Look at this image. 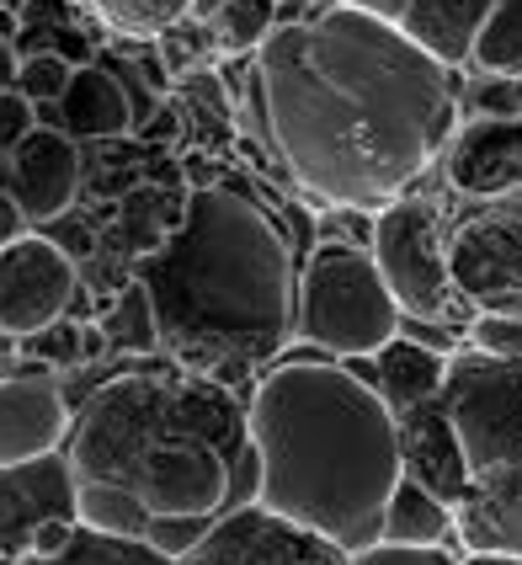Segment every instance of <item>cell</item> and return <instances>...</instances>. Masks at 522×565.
<instances>
[{
  "label": "cell",
  "mask_w": 522,
  "mask_h": 565,
  "mask_svg": "<svg viewBox=\"0 0 522 565\" xmlns=\"http://www.w3.org/2000/svg\"><path fill=\"white\" fill-rule=\"evenodd\" d=\"M160 315V352L219 384H246L294 337L299 267L283 224L241 188L187 192L171 241L139 262Z\"/></svg>",
  "instance_id": "2"
},
{
  "label": "cell",
  "mask_w": 522,
  "mask_h": 565,
  "mask_svg": "<svg viewBox=\"0 0 522 565\" xmlns=\"http://www.w3.org/2000/svg\"><path fill=\"white\" fill-rule=\"evenodd\" d=\"M81 188H86V156H81V139H70L64 128L38 124L11 150V198L22 203L32 224L64 220Z\"/></svg>",
  "instance_id": "14"
},
{
  "label": "cell",
  "mask_w": 522,
  "mask_h": 565,
  "mask_svg": "<svg viewBox=\"0 0 522 565\" xmlns=\"http://www.w3.org/2000/svg\"><path fill=\"white\" fill-rule=\"evenodd\" d=\"M75 534H81V518H54V523H43V529H38V539H32V555H60Z\"/></svg>",
  "instance_id": "36"
},
{
  "label": "cell",
  "mask_w": 522,
  "mask_h": 565,
  "mask_svg": "<svg viewBox=\"0 0 522 565\" xmlns=\"http://www.w3.org/2000/svg\"><path fill=\"white\" fill-rule=\"evenodd\" d=\"M17 565H177L171 555H160L150 539H118V534H96L81 523V534L64 544L60 555H28Z\"/></svg>",
  "instance_id": "27"
},
{
  "label": "cell",
  "mask_w": 522,
  "mask_h": 565,
  "mask_svg": "<svg viewBox=\"0 0 522 565\" xmlns=\"http://www.w3.org/2000/svg\"><path fill=\"white\" fill-rule=\"evenodd\" d=\"M28 214H22V203H17V198H11V188L0 192V252H6V246H17V241H22V235H28Z\"/></svg>",
  "instance_id": "37"
},
{
  "label": "cell",
  "mask_w": 522,
  "mask_h": 565,
  "mask_svg": "<svg viewBox=\"0 0 522 565\" xmlns=\"http://www.w3.org/2000/svg\"><path fill=\"white\" fill-rule=\"evenodd\" d=\"M177 565H347V550L251 497L224 507Z\"/></svg>",
  "instance_id": "10"
},
{
  "label": "cell",
  "mask_w": 522,
  "mask_h": 565,
  "mask_svg": "<svg viewBox=\"0 0 522 565\" xmlns=\"http://www.w3.org/2000/svg\"><path fill=\"white\" fill-rule=\"evenodd\" d=\"M182 214H187V192L166 188V182H134V188L102 198L96 230L75 235L64 224H49V235L81 262V273L92 278L96 294H118L124 282H134L139 262L171 241Z\"/></svg>",
  "instance_id": "6"
},
{
  "label": "cell",
  "mask_w": 522,
  "mask_h": 565,
  "mask_svg": "<svg viewBox=\"0 0 522 565\" xmlns=\"http://www.w3.org/2000/svg\"><path fill=\"white\" fill-rule=\"evenodd\" d=\"M400 305L373 252L347 241H320L299 273L294 337L331 358H373L400 337Z\"/></svg>",
  "instance_id": "5"
},
{
  "label": "cell",
  "mask_w": 522,
  "mask_h": 565,
  "mask_svg": "<svg viewBox=\"0 0 522 565\" xmlns=\"http://www.w3.org/2000/svg\"><path fill=\"white\" fill-rule=\"evenodd\" d=\"M81 299V262L54 235H22L0 252V337L22 342Z\"/></svg>",
  "instance_id": "11"
},
{
  "label": "cell",
  "mask_w": 522,
  "mask_h": 565,
  "mask_svg": "<svg viewBox=\"0 0 522 565\" xmlns=\"http://www.w3.org/2000/svg\"><path fill=\"white\" fill-rule=\"evenodd\" d=\"M448 273L475 315L522 320V198L486 203L448 230Z\"/></svg>",
  "instance_id": "9"
},
{
  "label": "cell",
  "mask_w": 522,
  "mask_h": 565,
  "mask_svg": "<svg viewBox=\"0 0 522 565\" xmlns=\"http://www.w3.org/2000/svg\"><path fill=\"white\" fill-rule=\"evenodd\" d=\"M443 406L459 427L469 470H496L522 459V358H496L464 347L448 358Z\"/></svg>",
  "instance_id": "8"
},
{
  "label": "cell",
  "mask_w": 522,
  "mask_h": 565,
  "mask_svg": "<svg viewBox=\"0 0 522 565\" xmlns=\"http://www.w3.org/2000/svg\"><path fill=\"white\" fill-rule=\"evenodd\" d=\"M443 379H448V358L427 342H411V337H395L390 347L373 352V390L384 395V406L411 411V406H427L443 395Z\"/></svg>",
  "instance_id": "20"
},
{
  "label": "cell",
  "mask_w": 522,
  "mask_h": 565,
  "mask_svg": "<svg viewBox=\"0 0 522 565\" xmlns=\"http://www.w3.org/2000/svg\"><path fill=\"white\" fill-rule=\"evenodd\" d=\"M70 422H75V411L64 401L54 369L0 379V465L60 454L70 438Z\"/></svg>",
  "instance_id": "15"
},
{
  "label": "cell",
  "mask_w": 522,
  "mask_h": 565,
  "mask_svg": "<svg viewBox=\"0 0 522 565\" xmlns=\"http://www.w3.org/2000/svg\"><path fill=\"white\" fill-rule=\"evenodd\" d=\"M11 188V156H6V150H0V192Z\"/></svg>",
  "instance_id": "40"
},
{
  "label": "cell",
  "mask_w": 522,
  "mask_h": 565,
  "mask_svg": "<svg viewBox=\"0 0 522 565\" xmlns=\"http://www.w3.org/2000/svg\"><path fill=\"white\" fill-rule=\"evenodd\" d=\"M459 565H522V555H491V550H464Z\"/></svg>",
  "instance_id": "39"
},
{
  "label": "cell",
  "mask_w": 522,
  "mask_h": 565,
  "mask_svg": "<svg viewBox=\"0 0 522 565\" xmlns=\"http://www.w3.org/2000/svg\"><path fill=\"white\" fill-rule=\"evenodd\" d=\"M32 128H38V102L22 96L17 86H6V92H0V150L11 156Z\"/></svg>",
  "instance_id": "35"
},
{
  "label": "cell",
  "mask_w": 522,
  "mask_h": 565,
  "mask_svg": "<svg viewBox=\"0 0 522 565\" xmlns=\"http://www.w3.org/2000/svg\"><path fill=\"white\" fill-rule=\"evenodd\" d=\"M96 22L118 38H166L198 11V0H81Z\"/></svg>",
  "instance_id": "26"
},
{
  "label": "cell",
  "mask_w": 522,
  "mask_h": 565,
  "mask_svg": "<svg viewBox=\"0 0 522 565\" xmlns=\"http://www.w3.org/2000/svg\"><path fill=\"white\" fill-rule=\"evenodd\" d=\"M369 252L405 320L443 326L464 305L454 294V273H448V235H443V220L427 198L405 192L395 203H384L373 214Z\"/></svg>",
  "instance_id": "7"
},
{
  "label": "cell",
  "mask_w": 522,
  "mask_h": 565,
  "mask_svg": "<svg viewBox=\"0 0 522 565\" xmlns=\"http://www.w3.org/2000/svg\"><path fill=\"white\" fill-rule=\"evenodd\" d=\"M464 342L480 347V352H496V358H522V320H512V315H475Z\"/></svg>",
  "instance_id": "33"
},
{
  "label": "cell",
  "mask_w": 522,
  "mask_h": 565,
  "mask_svg": "<svg viewBox=\"0 0 522 565\" xmlns=\"http://www.w3.org/2000/svg\"><path fill=\"white\" fill-rule=\"evenodd\" d=\"M17 49L28 54H60L70 64L92 60V32L75 28V6L70 0H17Z\"/></svg>",
  "instance_id": "21"
},
{
  "label": "cell",
  "mask_w": 522,
  "mask_h": 565,
  "mask_svg": "<svg viewBox=\"0 0 522 565\" xmlns=\"http://www.w3.org/2000/svg\"><path fill=\"white\" fill-rule=\"evenodd\" d=\"M17 70H22V49H17L11 32H0V92L17 86Z\"/></svg>",
  "instance_id": "38"
},
{
  "label": "cell",
  "mask_w": 522,
  "mask_h": 565,
  "mask_svg": "<svg viewBox=\"0 0 522 565\" xmlns=\"http://www.w3.org/2000/svg\"><path fill=\"white\" fill-rule=\"evenodd\" d=\"M443 177L459 198H522V113H480L443 150Z\"/></svg>",
  "instance_id": "13"
},
{
  "label": "cell",
  "mask_w": 522,
  "mask_h": 565,
  "mask_svg": "<svg viewBox=\"0 0 522 565\" xmlns=\"http://www.w3.org/2000/svg\"><path fill=\"white\" fill-rule=\"evenodd\" d=\"M96 326L113 352H160V315L150 288L134 278L118 294H107V310H96Z\"/></svg>",
  "instance_id": "24"
},
{
  "label": "cell",
  "mask_w": 522,
  "mask_h": 565,
  "mask_svg": "<svg viewBox=\"0 0 522 565\" xmlns=\"http://www.w3.org/2000/svg\"><path fill=\"white\" fill-rule=\"evenodd\" d=\"M395 427H400V470L411 475V480H422L432 497L459 507L475 470H469V454H464L459 427H454V416L443 406V395L427 401V406L400 411Z\"/></svg>",
  "instance_id": "16"
},
{
  "label": "cell",
  "mask_w": 522,
  "mask_h": 565,
  "mask_svg": "<svg viewBox=\"0 0 522 565\" xmlns=\"http://www.w3.org/2000/svg\"><path fill=\"white\" fill-rule=\"evenodd\" d=\"M209 529H214V518H155L150 523V544L155 550H160V555H171V561H182L187 550H192V544H198V539L209 534Z\"/></svg>",
  "instance_id": "34"
},
{
  "label": "cell",
  "mask_w": 522,
  "mask_h": 565,
  "mask_svg": "<svg viewBox=\"0 0 522 565\" xmlns=\"http://www.w3.org/2000/svg\"><path fill=\"white\" fill-rule=\"evenodd\" d=\"M347 6L400 28L416 49H427L432 60L459 70L475 54V38H480L496 0H347Z\"/></svg>",
  "instance_id": "17"
},
{
  "label": "cell",
  "mask_w": 522,
  "mask_h": 565,
  "mask_svg": "<svg viewBox=\"0 0 522 565\" xmlns=\"http://www.w3.org/2000/svg\"><path fill=\"white\" fill-rule=\"evenodd\" d=\"M469 64L491 81H522V0H496Z\"/></svg>",
  "instance_id": "28"
},
{
  "label": "cell",
  "mask_w": 522,
  "mask_h": 565,
  "mask_svg": "<svg viewBox=\"0 0 522 565\" xmlns=\"http://www.w3.org/2000/svg\"><path fill=\"white\" fill-rule=\"evenodd\" d=\"M454 539L459 550L522 555V459L469 480L464 502L454 507Z\"/></svg>",
  "instance_id": "18"
},
{
  "label": "cell",
  "mask_w": 522,
  "mask_h": 565,
  "mask_svg": "<svg viewBox=\"0 0 522 565\" xmlns=\"http://www.w3.org/2000/svg\"><path fill=\"white\" fill-rule=\"evenodd\" d=\"M459 561L464 550H448V544H390V539L347 555V565H459Z\"/></svg>",
  "instance_id": "32"
},
{
  "label": "cell",
  "mask_w": 522,
  "mask_h": 565,
  "mask_svg": "<svg viewBox=\"0 0 522 565\" xmlns=\"http://www.w3.org/2000/svg\"><path fill=\"white\" fill-rule=\"evenodd\" d=\"M64 454L75 480L124 486L155 518H219L256 470L246 401L182 363L107 379L75 411Z\"/></svg>",
  "instance_id": "4"
},
{
  "label": "cell",
  "mask_w": 522,
  "mask_h": 565,
  "mask_svg": "<svg viewBox=\"0 0 522 565\" xmlns=\"http://www.w3.org/2000/svg\"><path fill=\"white\" fill-rule=\"evenodd\" d=\"M177 102H182V124L192 139H203V145H224L230 139V102L219 92L214 70H187L182 86H177Z\"/></svg>",
  "instance_id": "29"
},
{
  "label": "cell",
  "mask_w": 522,
  "mask_h": 565,
  "mask_svg": "<svg viewBox=\"0 0 522 565\" xmlns=\"http://www.w3.org/2000/svg\"><path fill=\"white\" fill-rule=\"evenodd\" d=\"M139 124V107L128 86L102 70V64H81L70 92L60 96V128L70 139H86V145H113V139H128V128Z\"/></svg>",
  "instance_id": "19"
},
{
  "label": "cell",
  "mask_w": 522,
  "mask_h": 565,
  "mask_svg": "<svg viewBox=\"0 0 522 565\" xmlns=\"http://www.w3.org/2000/svg\"><path fill=\"white\" fill-rule=\"evenodd\" d=\"M256 502L341 544H379L400 470L395 411L341 363H277L251 390Z\"/></svg>",
  "instance_id": "3"
},
{
  "label": "cell",
  "mask_w": 522,
  "mask_h": 565,
  "mask_svg": "<svg viewBox=\"0 0 522 565\" xmlns=\"http://www.w3.org/2000/svg\"><path fill=\"white\" fill-rule=\"evenodd\" d=\"M283 0H209L198 17L214 32V54L219 60H256V49L273 38V28L283 22L277 11Z\"/></svg>",
  "instance_id": "23"
},
{
  "label": "cell",
  "mask_w": 522,
  "mask_h": 565,
  "mask_svg": "<svg viewBox=\"0 0 522 565\" xmlns=\"http://www.w3.org/2000/svg\"><path fill=\"white\" fill-rule=\"evenodd\" d=\"M0 565H11V561H0Z\"/></svg>",
  "instance_id": "41"
},
{
  "label": "cell",
  "mask_w": 522,
  "mask_h": 565,
  "mask_svg": "<svg viewBox=\"0 0 522 565\" xmlns=\"http://www.w3.org/2000/svg\"><path fill=\"white\" fill-rule=\"evenodd\" d=\"M75 465L70 454H43L22 465H0V561H28L32 539L54 518H81L75 512Z\"/></svg>",
  "instance_id": "12"
},
{
  "label": "cell",
  "mask_w": 522,
  "mask_h": 565,
  "mask_svg": "<svg viewBox=\"0 0 522 565\" xmlns=\"http://www.w3.org/2000/svg\"><path fill=\"white\" fill-rule=\"evenodd\" d=\"M75 70L81 64L60 60V54H28L22 70H17V92L32 96V102H60L70 92V81H75Z\"/></svg>",
  "instance_id": "31"
},
{
  "label": "cell",
  "mask_w": 522,
  "mask_h": 565,
  "mask_svg": "<svg viewBox=\"0 0 522 565\" xmlns=\"http://www.w3.org/2000/svg\"><path fill=\"white\" fill-rule=\"evenodd\" d=\"M267 145L315 203L379 214L459 134V70L347 0H309L251 60Z\"/></svg>",
  "instance_id": "1"
},
{
  "label": "cell",
  "mask_w": 522,
  "mask_h": 565,
  "mask_svg": "<svg viewBox=\"0 0 522 565\" xmlns=\"http://www.w3.org/2000/svg\"><path fill=\"white\" fill-rule=\"evenodd\" d=\"M75 512H81V523L96 529V534H118V539H145L155 523V512L134 491L124 486H107V480H81V491H75Z\"/></svg>",
  "instance_id": "25"
},
{
  "label": "cell",
  "mask_w": 522,
  "mask_h": 565,
  "mask_svg": "<svg viewBox=\"0 0 522 565\" xmlns=\"http://www.w3.org/2000/svg\"><path fill=\"white\" fill-rule=\"evenodd\" d=\"M390 544H448L454 539V507L443 497H432L422 480L400 475L390 507H384V534Z\"/></svg>",
  "instance_id": "22"
},
{
  "label": "cell",
  "mask_w": 522,
  "mask_h": 565,
  "mask_svg": "<svg viewBox=\"0 0 522 565\" xmlns=\"http://www.w3.org/2000/svg\"><path fill=\"white\" fill-rule=\"evenodd\" d=\"M22 352H28L38 369H86V326L75 320V315H60L54 326H43V331H32L22 337Z\"/></svg>",
  "instance_id": "30"
}]
</instances>
